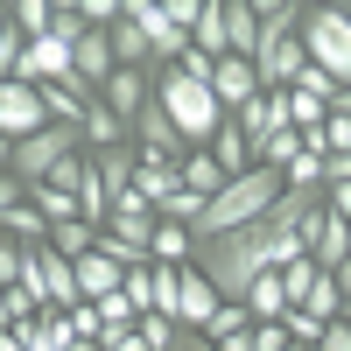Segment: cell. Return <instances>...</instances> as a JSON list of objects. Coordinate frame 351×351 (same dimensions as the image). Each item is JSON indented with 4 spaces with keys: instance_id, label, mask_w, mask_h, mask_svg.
Instances as JSON below:
<instances>
[{
    "instance_id": "1",
    "label": "cell",
    "mask_w": 351,
    "mask_h": 351,
    "mask_svg": "<svg viewBox=\"0 0 351 351\" xmlns=\"http://www.w3.org/2000/svg\"><path fill=\"white\" fill-rule=\"evenodd\" d=\"M281 190H288L281 169H246V176H232V183L204 204V218L190 225V239L211 246V239H225V232H239V225H260V218L281 204Z\"/></svg>"
},
{
    "instance_id": "2",
    "label": "cell",
    "mask_w": 351,
    "mask_h": 351,
    "mask_svg": "<svg viewBox=\"0 0 351 351\" xmlns=\"http://www.w3.org/2000/svg\"><path fill=\"white\" fill-rule=\"evenodd\" d=\"M253 21H260V49H253V71L267 92H288L302 77L309 49H302V8L295 0H253Z\"/></svg>"
},
{
    "instance_id": "3",
    "label": "cell",
    "mask_w": 351,
    "mask_h": 351,
    "mask_svg": "<svg viewBox=\"0 0 351 351\" xmlns=\"http://www.w3.org/2000/svg\"><path fill=\"white\" fill-rule=\"evenodd\" d=\"M155 106L169 112V127L183 134V148H190V155H197V148H211V141H218V127L232 120V112L218 106V92H211V84L183 77L176 64H162V71H155Z\"/></svg>"
},
{
    "instance_id": "4",
    "label": "cell",
    "mask_w": 351,
    "mask_h": 351,
    "mask_svg": "<svg viewBox=\"0 0 351 351\" xmlns=\"http://www.w3.org/2000/svg\"><path fill=\"white\" fill-rule=\"evenodd\" d=\"M302 49L309 64L330 84H351V8L344 0H324V8H302Z\"/></svg>"
},
{
    "instance_id": "5",
    "label": "cell",
    "mask_w": 351,
    "mask_h": 351,
    "mask_svg": "<svg viewBox=\"0 0 351 351\" xmlns=\"http://www.w3.org/2000/svg\"><path fill=\"white\" fill-rule=\"evenodd\" d=\"M77 127H43L36 141H21V148H14V169L8 176H21V183H43V176L56 169V162H64V155H77Z\"/></svg>"
},
{
    "instance_id": "6",
    "label": "cell",
    "mask_w": 351,
    "mask_h": 351,
    "mask_svg": "<svg viewBox=\"0 0 351 351\" xmlns=\"http://www.w3.org/2000/svg\"><path fill=\"white\" fill-rule=\"evenodd\" d=\"M49 127V112H43V92H36V84H0V134H8L14 141V148H21V141H36Z\"/></svg>"
},
{
    "instance_id": "7",
    "label": "cell",
    "mask_w": 351,
    "mask_h": 351,
    "mask_svg": "<svg viewBox=\"0 0 351 351\" xmlns=\"http://www.w3.org/2000/svg\"><path fill=\"white\" fill-rule=\"evenodd\" d=\"M64 77H77L64 36H36V43L21 49V64H14V84H36V92H43V84H64Z\"/></svg>"
},
{
    "instance_id": "8",
    "label": "cell",
    "mask_w": 351,
    "mask_h": 351,
    "mask_svg": "<svg viewBox=\"0 0 351 351\" xmlns=\"http://www.w3.org/2000/svg\"><path fill=\"white\" fill-rule=\"evenodd\" d=\"M134 148H141V162H169V169H183V134H176L169 127V112L148 99V106H141V120H134Z\"/></svg>"
},
{
    "instance_id": "9",
    "label": "cell",
    "mask_w": 351,
    "mask_h": 351,
    "mask_svg": "<svg viewBox=\"0 0 351 351\" xmlns=\"http://www.w3.org/2000/svg\"><path fill=\"white\" fill-rule=\"evenodd\" d=\"M99 99L112 106V120H127V134H134V120H141V106L155 99V71H112V77L99 84Z\"/></svg>"
},
{
    "instance_id": "10",
    "label": "cell",
    "mask_w": 351,
    "mask_h": 351,
    "mask_svg": "<svg viewBox=\"0 0 351 351\" xmlns=\"http://www.w3.org/2000/svg\"><path fill=\"white\" fill-rule=\"evenodd\" d=\"M71 71H77V84H92V92L120 71V56H112V28H84V36L71 43Z\"/></svg>"
},
{
    "instance_id": "11",
    "label": "cell",
    "mask_w": 351,
    "mask_h": 351,
    "mask_svg": "<svg viewBox=\"0 0 351 351\" xmlns=\"http://www.w3.org/2000/svg\"><path fill=\"white\" fill-rule=\"evenodd\" d=\"M211 92H218V106H225V112H246L260 92H267V84H260V71L246 64V56H225V64L211 71Z\"/></svg>"
},
{
    "instance_id": "12",
    "label": "cell",
    "mask_w": 351,
    "mask_h": 351,
    "mask_svg": "<svg viewBox=\"0 0 351 351\" xmlns=\"http://www.w3.org/2000/svg\"><path fill=\"white\" fill-rule=\"evenodd\" d=\"M218 309H225V295L204 281V267L190 260V267H183V309H176V324H183V330H211Z\"/></svg>"
},
{
    "instance_id": "13",
    "label": "cell",
    "mask_w": 351,
    "mask_h": 351,
    "mask_svg": "<svg viewBox=\"0 0 351 351\" xmlns=\"http://www.w3.org/2000/svg\"><path fill=\"white\" fill-rule=\"evenodd\" d=\"M232 120H239V134L253 141V148H260V141H274V134H288V92H260L246 112H232Z\"/></svg>"
},
{
    "instance_id": "14",
    "label": "cell",
    "mask_w": 351,
    "mask_h": 351,
    "mask_svg": "<svg viewBox=\"0 0 351 351\" xmlns=\"http://www.w3.org/2000/svg\"><path fill=\"white\" fill-rule=\"evenodd\" d=\"M120 281H127V267H120V260H106L99 246L77 260V295H84V302H106V295H120Z\"/></svg>"
},
{
    "instance_id": "15",
    "label": "cell",
    "mask_w": 351,
    "mask_h": 351,
    "mask_svg": "<svg viewBox=\"0 0 351 351\" xmlns=\"http://www.w3.org/2000/svg\"><path fill=\"white\" fill-rule=\"evenodd\" d=\"M43 295H49V309H77L84 302L77 295V260H64V253L43 246Z\"/></svg>"
},
{
    "instance_id": "16",
    "label": "cell",
    "mask_w": 351,
    "mask_h": 351,
    "mask_svg": "<svg viewBox=\"0 0 351 351\" xmlns=\"http://www.w3.org/2000/svg\"><path fill=\"white\" fill-rule=\"evenodd\" d=\"M239 309L253 316V324H281V316L295 309V302H288V288H281V274H260V281L246 288V295H239Z\"/></svg>"
},
{
    "instance_id": "17",
    "label": "cell",
    "mask_w": 351,
    "mask_h": 351,
    "mask_svg": "<svg viewBox=\"0 0 351 351\" xmlns=\"http://www.w3.org/2000/svg\"><path fill=\"white\" fill-rule=\"evenodd\" d=\"M225 183H232V176H225V162H218L211 148H197V155H183V190H190V197H204V204H211V197H218Z\"/></svg>"
},
{
    "instance_id": "18",
    "label": "cell",
    "mask_w": 351,
    "mask_h": 351,
    "mask_svg": "<svg viewBox=\"0 0 351 351\" xmlns=\"http://www.w3.org/2000/svg\"><path fill=\"white\" fill-rule=\"evenodd\" d=\"M211 64H225L232 56V28H225V0H204V21H197V36H190Z\"/></svg>"
},
{
    "instance_id": "19",
    "label": "cell",
    "mask_w": 351,
    "mask_h": 351,
    "mask_svg": "<svg viewBox=\"0 0 351 351\" xmlns=\"http://www.w3.org/2000/svg\"><path fill=\"white\" fill-rule=\"evenodd\" d=\"M211 155L225 162V176H246V169H260V155H253V141L239 134V120H225V127H218V141H211Z\"/></svg>"
},
{
    "instance_id": "20",
    "label": "cell",
    "mask_w": 351,
    "mask_h": 351,
    "mask_svg": "<svg viewBox=\"0 0 351 351\" xmlns=\"http://www.w3.org/2000/svg\"><path fill=\"white\" fill-rule=\"evenodd\" d=\"M134 190H141V197H148L155 211H162V204L183 190V169H169V162H141V169H134Z\"/></svg>"
},
{
    "instance_id": "21",
    "label": "cell",
    "mask_w": 351,
    "mask_h": 351,
    "mask_svg": "<svg viewBox=\"0 0 351 351\" xmlns=\"http://www.w3.org/2000/svg\"><path fill=\"white\" fill-rule=\"evenodd\" d=\"M225 28H232V56H246V64H253V49H260V21H253V0H225Z\"/></svg>"
},
{
    "instance_id": "22",
    "label": "cell",
    "mask_w": 351,
    "mask_h": 351,
    "mask_svg": "<svg viewBox=\"0 0 351 351\" xmlns=\"http://www.w3.org/2000/svg\"><path fill=\"white\" fill-rule=\"evenodd\" d=\"M112 56H120V71H148L155 64V49H148V36L120 14V28H112Z\"/></svg>"
},
{
    "instance_id": "23",
    "label": "cell",
    "mask_w": 351,
    "mask_h": 351,
    "mask_svg": "<svg viewBox=\"0 0 351 351\" xmlns=\"http://www.w3.org/2000/svg\"><path fill=\"white\" fill-rule=\"evenodd\" d=\"M28 204H36V211L49 218V232L77 218V197H71V190H56V183H28Z\"/></svg>"
},
{
    "instance_id": "24",
    "label": "cell",
    "mask_w": 351,
    "mask_h": 351,
    "mask_svg": "<svg viewBox=\"0 0 351 351\" xmlns=\"http://www.w3.org/2000/svg\"><path fill=\"white\" fill-rule=\"evenodd\" d=\"M92 246H99V225H84V218H71V225L49 232V253H64V260H84Z\"/></svg>"
},
{
    "instance_id": "25",
    "label": "cell",
    "mask_w": 351,
    "mask_h": 351,
    "mask_svg": "<svg viewBox=\"0 0 351 351\" xmlns=\"http://www.w3.org/2000/svg\"><path fill=\"white\" fill-rule=\"evenodd\" d=\"M302 309L316 316V324H337V316H344V288H337V274H316V288L302 295Z\"/></svg>"
},
{
    "instance_id": "26",
    "label": "cell",
    "mask_w": 351,
    "mask_h": 351,
    "mask_svg": "<svg viewBox=\"0 0 351 351\" xmlns=\"http://www.w3.org/2000/svg\"><path fill=\"white\" fill-rule=\"evenodd\" d=\"M49 21H56V0H14V36L21 43L49 36Z\"/></svg>"
},
{
    "instance_id": "27",
    "label": "cell",
    "mask_w": 351,
    "mask_h": 351,
    "mask_svg": "<svg viewBox=\"0 0 351 351\" xmlns=\"http://www.w3.org/2000/svg\"><path fill=\"white\" fill-rule=\"evenodd\" d=\"M134 330H141V344H148V351H176V344H183V324H176V316H162V309H148Z\"/></svg>"
},
{
    "instance_id": "28",
    "label": "cell",
    "mask_w": 351,
    "mask_h": 351,
    "mask_svg": "<svg viewBox=\"0 0 351 351\" xmlns=\"http://www.w3.org/2000/svg\"><path fill=\"white\" fill-rule=\"evenodd\" d=\"M316 274H324V267H316L309 253H302V260H288V267H281V288H288V302H295V309H302V295L316 288Z\"/></svg>"
},
{
    "instance_id": "29",
    "label": "cell",
    "mask_w": 351,
    "mask_h": 351,
    "mask_svg": "<svg viewBox=\"0 0 351 351\" xmlns=\"http://www.w3.org/2000/svg\"><path fill=\"white\" fill-rule=\"evenodd\" d=\"M120 295L141 309V316H148L155 309V260H148V267H127V281H120Z\"/></svg>"
},
{
    "instance_id": "30",
    "label": "cell",
    "mask_w": 351,
    "mask_h": 351,
    "mask_svg": "<svg viewBox=\"0 0 351 351\" xmlns=\"http://www.w3.org/2000/svg\"><path fill=\"white\" fill-rule=\"evenodd\" d=\"M281 330H288V344H302V351H316V344H324V330H330V324H316L309 309H288V316H281Z\"/></svg>"
},
{
    "instance_id": "31",
    "label": "cell",
    "mask_w": 351,
    "mask_h": 351,
    "mask_svg": "<svg viewBox=\"0 0 351 351\" xmlns=\"http://www.w3.org/2000/svg\"><path fill=\"white\" fill-rule=\"evenodd\" d=\"M281 176H288V190H324V155H295Z\"/></svg>"
},
{
    "instance_id": "32",
    "label": "cell",
    "mask_w": 351,
    "mask_h": 351,
    "mask_svg": "<svg viewBox=\"0 0 351 351\" xmlns=\"http://www.w3.org/2000/svg\"><path fill=\"white\" fill-rule=\"evenodd\" d=\"M21 267H28V246L0 232V288H14V281H21Z\"/></svg>"
},
{
    "instance_id": "33",
    "label": "cell",
    "mask_w": 351,
    "mask_h": 351,
    "mask_svg": "<svg viewBox=\"0 0 351 351\" xmlns=\"http://www.w3.org/2000/svg\"><path fill=\"white\" fill-rule=\"evenodd\" d=\"M21 49H28V43L14 36V21H8V28H0V84L14 77V64H21Z\"/></svg>"
},
{
    "instance_id": "34",
    "label": "cell",
    "mask_w": 351,
    "mask_h": 351,
    "mask_svg": "<svg viewBox=\"0 0 351 351\" xmlns=\"http://www.w3.org/2000/svg\"><path fill=\"white\" fill-rule=\"evenodd\" d=\"M246 351H288V330H281V324H253Z\"/></svg>"
},
{
    "instance_id": "35",
    "label": "cell",
    "mask_w": 351,
    "mask_h": 351,
    "mask_svg": "<svg viewBox=\"0 0 351 351\" xmlns=\"http://www.w3.org/2000/svg\"><path fill=\"white\" fill-rule=\"evenodd\" d=\"M176 71H183V77H197V84H211V71H218V64H211V56H204V49L190 43V49H183V64H176Z\"/></svg>"
},
{
    "instance_id": "36",
    "label": "cell",
    "mask_w": 351,
    "mask_h": 351,
    "mask_svg": "<svg viewBox=\"0 0 351 351\" xmlns=\"http://www.w3.org/2000/svg\"><path fill=\"white\" fill-rule=\"evenodd\" d=\"M14 204H28V183H21V176H0V218H8Z\"/></svg>"
},
{
    "instance_id": "37",
    "label": "cell",
    "mask_w": 351,
    "mask_h": 351,
    "mask_svg": "<svg viewBox=\"0 0 351 351\" xmlns=\"http://www.w3.org/2000/svg\"><path fill=\"white\" fill-rule=\"evenodd\" d=\"M337 183H351V155H324V190H337Z\"/></svg>"
},
{
    "instance_id": "38",
    "label": "cell",
    "mask_w": 351,
    "mask_h": 351,
    "mask_svg": "<svg viewBox=\"0 0 351 351\" xmlns=\"http://www.w3.org/2000/svg\"><path fill=\"white\" fill-rule=\"evenodd\" d=\"M324 197H330V211H337V218L351 225V183H337V190H324Z\"/></svg>"
},
{
    "instance_id": "39",
    "label": "cell",
    "mask_w": 351,
    "mask_h": 351,
    "mask_svg": "<svg viewBox=\"0 0 351 351\" xmlns=\"http://www.w3.org/2000/svg\"><path fill=\"white\" fill-rule=\"evenodd\" d=\"M330 120H351V84H337V92H330Z\"/></svg>"
},
{
    "instance_id": "40",
    "label": "cell",
    "mask_w": 351,
    "mask_h": 351,
    "mask_svg": "<svg viewBox=\"0 0 351 351\" xmlns=\"http://www.w3.org/2000/svg\"><path fill=\"white\" fill-rule=\"evenodd\" d=\"M176 351H218V344H204L197 330H183V344H176Z\"/></svg>"
},
{
    "instance_id": "41",
    "label": "cell",
    "mask_w": 351,
    "mask_h": 351,
    "mask_svg": "<svg viewBox=\"0 0 351 351\" xmlns=\"http://www.w3.org/2000/svg\"><path fill=\"white\" fill-rule=\"evenodd\" d=\"M0 169H14V141L8 134H0Z\"/></svg>"
},
{
    "instance_id": "42",
    "label": "cell",
    "mask_w": 351,
    "mask_h": 351,
    "mask_svg": "<svg viewBox=\"0 0 351 351\" xmlns=\"http://www.w3.org/2000/svg\"><path fill=\"white\" fill-rule=\"evenodd\" d=\"M0 351H28V344H21V337H14V330H0Z\"/></svg>"
},
{
    "instance_id": "43",
    "label": "cell",
    "mask_w": 351,
    "mask_h": 351,
    "mask_svg": "<svg viewBox=\"0 0 351 351\" xmlns=\"http://www.w3.org/2000/svg\"><path fill=\"white\" fill-rule=\"evenodd\" d=\"M8 21H14V8H8V0H0V28H8Z\"/></svg>"
},
{
    "instance_id": "44",
    "label": "cell",
    "mask_w": 351,
    "mask_h": 351,
    "mask_svg": "<svg viewBox=\"0 0 351 351\" xmlns=\"http://www.w3.org/2000/svg\"><path fill=\"white\" fill-rule=\"evenodd\" d=\"M337 324H351V302H344V316H337Z\"/></svg>"
},
{
    "instance_id": "45",
    "label": "cell",
    "mask_w": 351,
    "mask_h": 351,
    "mask_svg": "<svg viewBox=\"0 0 351 351\" xmlns=\"http://www.w3.org/2000/svg\"><path fill=\"white\" fill-rule=\"evenodd\" d=\"M0 176H8V169H0Z\"/></svg>"
}]
</instances>
